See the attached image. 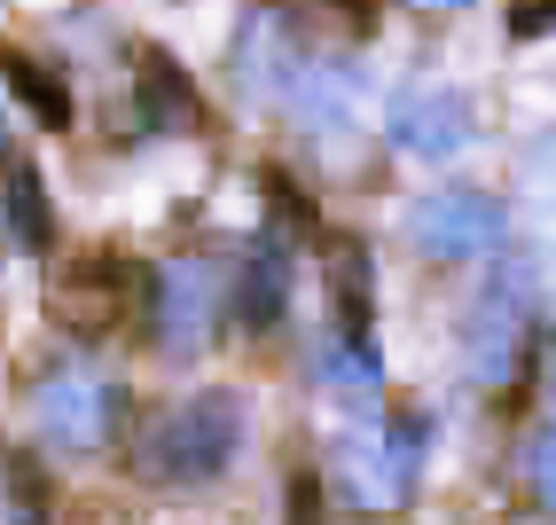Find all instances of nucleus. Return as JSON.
<instances>
[{
    "label": "nucleus",
    "mask_w": 556,
    "mask_h": 525,
    "mask_svg": "<svg viewBox=\"0 0 556 525\" xmlns=\"http://www.w3.org/2000/svg\"><path fill=\"white\" fill-rule=\"evenodd\" d=\"M533 322H541V259H502V267L478 283L470 314H463V368L470 385H517V368L533 353Z\"/></svg>",
    "instance_id": "obj_1"
},
{
    "label": "nucleus",
    "mask_w": 556,
    "mask_h": 525,
    "mask_svg": "<svg viewBox=\"0 0 556 525\" xmlns=\"http://www.w3.org/2000/svg\"><path fill=\"white\" fill-rule=\"evenodd\" d=\"M236 447H243V392L212 385V392L173 400L165 416H150V432H141V471L157 486H212L236 463Z\"/></svg>",
    "instance_id": "obj_2"
},
{
    "label": "nucleus",
    "mask_w": 556,
    "mask_h": 525,
    "mask_svg": "<svg viewBox=\"0 0 556 525\" xmlns=\"http://www.w3.org/2000/svg\"><path fill=\"white\" fill-rule=\"evenodd\" d=\"M424 447H431L424 416H368L338 439L329 478H338V495L353 510H407L424 486Z\"/></svg>",
    "instance_id": "obj_3"
},
{
    "label": "nucleus",
    "mask_w": 556,
    "mask_h": 525,
    "mask_svg": "<svg viewBox=\"0 0 556 525\" xmlns=\"http://www.w3.org/2000/svg\"><path fill=\"white\" fill-rule=\"evenodd\" d=\"M407 243L431 267H470V259L509 251V204L478 180H439L407 204Z\"/></svg>",
    "instance_id": "obj_4"
},
{
    "label": "nucleus",
    "mask_w": 556,
    "mask_h": 525,
    "mask_svg": "<svg viewBox=\"0 0 556 525\" xmlns=\"http://www.w3.org/2000/svg\"><path fill=\"white\" fill-rule=\"evenodd\" d=\"M384 141L416 165H455L478 149V102L455 79H407L384 102Z\"/></svg>",
    "instance_id": "obj_5"
},
{
    "label": "nucleus",
    "mask_w": 556,
    "mask_h": 525,
    "mask_svg": "<svg viewBox=\"0 0 556 525\" xmlns=\"http://www.w3.org/2000/svg\"><path fill=\"white\" fill-rule=\"evenodd\" d=\"M118 416H126L118 377H102V368H87V361H63V368H48V377L31 385V424H40V439L63 447V455L110 447Z\"/></svg>",
    "instance_id": "obj_6"
},
{
    "label": "nucleus",
    "mask_w": 556,
    "mask_h": 525,
    "mask_svg": "<svg viewBox=\"0 0 556 525\" xmlns=\"http://www.w3.org/2000/svg\"><path fill=\"white\" fill-rule=\"evenodd\" d=\"M219 307H228V283H219L204 259H165L157 283H150V329H157V353L165 361H189L212 346Z\"/></svg>",
    "instance_id": "obj_7"
},
{
    "label": "nucleus",
    "mask_w": 556,
    "mask_h": 525,
    "mask_svg": "<svg viewBox=\"0 0 556 525\" xmlns=\"http://www.w3.org/2000/svg\"><path fill=\"white\" fill-rule=\"evenodd\" d=\"M55 322L71 337H102V329H118L126 322V267L110 251H87V259H71L63 283H55Z\"/></svg>",
    "instance_id": "obj_8"
},
{
    "label": "nucleus",
    "mask_w": 556,
    "mask_h": 525,
    "mask_svg": "<svg viewBox=\"0 0 556 525\" xmlns=\"http://www.w3.org/2000/svg\"><path fill=\"white\" fill-rule=\"evenodd\" d=\"M0 228H9L24 251H48V243H55L48 180H40V165H31L24 149H9V158H0Z\"/></svg>",
    "instance_id": "obj_9"
},
{
    "label": "nucleus",
    "mask_w": 556,
    "mask_h": 525,
    "mask_svg": "<svg viewBox=\"0 0 556 525\" xmlns=\"http://www.w3.org/2000/svg\"><path fill=\"white\" fill-rule=\"evenodd\" d=\"M282 307H290V251L267 236V243H251L243 275H236V322L243 329H275Z\"/></svg>",
    "instance_id": "obj_10"
},
{
    "label": "nucleus",
    "mask_w": 556,
    "mask_h": 525,
    "mask_svg": "<svg viewBox=\"0 0 556 525\" xmlns=\"http://www.w3.org/2000/svg\"><path fill=\"white\" fill-rule=\"evenodd\" d=\"M141 87H134V110H141V134H173V126H197V95L180 79V63L165 48H141Z\"/></svg>",
    "instance_id": "obj_11"
},
{
    "label": "nucleus",
    "mask_w": 556,
    "mask_h": 525,
    "mask_svg": "<svg viewBox=\"0 0 556 525\" xmlns=\"http://www.w3.org/2000/svg\"><path fill=\"white\" fill-rule=\"evenodd\" d=\"M314 377H321V392H338V400H377V385H384L377 337H338V329H329L321 353H314Z\"/></svg>",
    "instance_id": "obj_12"
},
{
    "label": "nucleus",
    "mask_w": 556,
    "mask_h": 525,
    "mask_svg": "<svg viewBox=\"0 0 556 525\" xmlns=\"http://www.w3.org/2000/svg\"><path fill=\"white\" fill-rule=\"evenodd\" d=\"M0 87H9V95H16V102H24L40 126H55V134L71 126V87L55 79L48 63H31L24 48H0Z\"/></svg>",
    "instance_id": "obj_13"
},
{
    "label": "nucleus",
    "mask_w": 556,
    "mask_h": 525,
    "mask_svg": "<svg viewBox=\"0 0 556 525\" xmlns=\"http://www.w3.org/2000/svg\"><path fill=\"white\" fill-rule=\"evenodd\" d=\"M517 471H526V495L556 517V424H533V432H526V455H517Z\"/></svg>",
    "instance_id": "obj_14"
},
{
    "label": "nucleus",
    "mask_w": 556,
    "mask_h": 525,
    "mask_svg": "<svg viewBox=\"0 0 556 525\" xmlns=\"http://www.w3.org/2000/svg\"><path fill=\"white\" fill-rule=\"evenodd\" d=\"M509 32H517V40H541V32H556V0H509Z\"/></svg>",
    "instance_id": "obj_15"
},
{
    "label": "nucleus",
    "mask_w": 556,
    "mask_h": 525,
    "mask_svg": "<svg viewBox=\"0 0 556 525\" xmlns=\"http://www.w3.org/2000/svg\"><path fill=\"white\" fill-rule=\"evenodd\" d=\"M416 16H463V9H478V0H407Z\"/></svg>",
    "instance_id": "obj_16"
},
{
    "label": "nucleus",
    "mask_w": 556,
    "mask_h": 525,
    "mask_svg": "<svg viewBox=\"0 0 556 525\" xmlns=\"http://www.w3.org/2000/svg\"><path fill=\"white\" fill-rule=\"evenodd\" d=\"M548 385H556V361H548Z\"/></svg>",
    "instance_id": "obj_17"
},
{
    "label": "nucleus",
    "mask_w": 556,
    "mask_h": 525,
    "mask_svg": "<svg viewBox=\"0 0 556 525\" xmlns=\"http://www.w3.org/2000/svg\"><path fill=\"white\" fill-rule=\"evenodd\" d=\"M0 149H9V141H0Z\"/></svg>",
    "instance_id": "obj_18"
}]
</instances>
